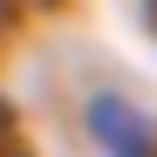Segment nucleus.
<instances>
[{
  "instance_id": "nucleus-1",
  "label": "nucleus",
  "mask_w": 157,
  "mask_h": 157,
  "mask_svg": "<svg viewBox=\"0 0 157 157\" xmlns=\"http://www.w3.org/2000/svg\"><path fill=\"white\" fill-rule=\"evenodd\" d=\"M82 137L96 157H157V123L123 89H89L82 102Z\"/></svg>"
}]
</instances>
